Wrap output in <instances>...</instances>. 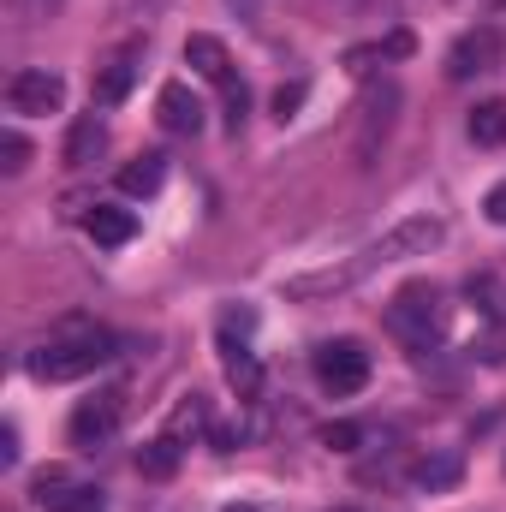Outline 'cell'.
<instances>
[{
    "mask_svg": "<svg viewBox=\"0 0 506 512\" xmlns=\"http://www.w3.org/2000/svg\"><path fill=\"white\" fill-rule=\"evenodd\" d=\"M441 239H447V221H435V215H411V221H399L393 233H381L376 245H364L352 262H334V268H316V274L286 280V298H292V304H310V298H340V292H352L358 280H370V274H376V268H387V262L429 256Z\"/></svg>",
    "mask_w": 506,
    "mask_h": 512,
    "instance_id": "6da1fadb",
    "label": "cell"
},
{
    "mask_svg": "<svg viewBox=\"0 0 506 512\" xmlns=\"http://www.w3.org/2000/svg\"><path fill=\"white\" fill-rule=\"evenodd\" d=\"M114 352H120V340L108 328H96V322H60L36 352H24V370L36 382H84L102 364H114Z\"/></svg>",
    "mask_w": 506,
    "mask_h": 512,
    "instance_id": "7a4b0ae2",
    "label": "cell"
},
{
    "mask_svg": "<svg viewBox=\"0 0 506 512\" xmlns=\"http://www.w3.org/2000/svg\"><path fill=\"white\" fill-rule=\"evenodd\" d=\"M387 328H393L411 352L441 346V340H447V298H441V286H429V280L399 286L393 304H387Z\"/></svg>",
    "mask_w": 506,
    "mask_h": 512,
    "instance_id": "3957f363",
    "label": "cell"
},
{
    "mask_svg": "<svg viewBox=\"0 0 506 512\" xmlns=\"http://www.w3.org/2000/svg\"><path fill=\"white\" fill-rule=\"evenodd\" d=\"M393 114H399V84L381 78V84H370V96H364V108H358V137H352L358 167H376L381 143H387V131H393Z\"/></svg>",
    "mask_w": 506,
    "mask_h": 512,
    "instance_id": "277c9868",
    "label": "cell"
},
{
    "mask_svg": "<svg viewBox=\"0 0 506 512\" xmlns=\"http://www.w3.org/2000/svg\"><path fill=\"white\" fill-rule=\"evenodd\" d=\"M6 108L24 114V120H42V114H60L66 108V78L48 72V66H24L6 78Z\"/></svg>",
    "mask_w": 506,
    "mask_h": 512,
    "instance_id": "5b68a950",
    "label": "cell"
},
{
    "mask_svg": "<svg viewBox=\"0 0 506 512\" xmlns=\"http://www.w3.org/2000/svg\"><path fill=\"white\" fill-rule=\"evenodd\" d=\"M120 417H126V393L120 387H102V393H90L78 411H72V447H84V453H96V447H108L114 435H120Z\"/></svg>",
    "mask_w": 506,
    "mask_h": 512,
    "instance_id": "8992f818",
    "label": "cell"
},
{
    "mask_svg": "<svg viewBox=\"0 0 506 512\" xmlns=\"http://www.w3.org/2000/svg\"><path fill=\"white\" fill-rule=\"evenodd\" d=\"M30 501H36L42 512H108V495H102L96 483H78V477H72V471H60V465L36 471Z\"/></svg>",
    "mask_w": 506,
    "mask_h": 512,
    "instance_id": "52a82bcc",
    "label": "cell"
},
{
    "mask_svg": "<svg viewBox=\"0 0 506 512\" xmlns=\"http://www.w3.org/2000/svg\"><path fill=\"white\" fill-rule=\"evenodd\" d=\"M310 364H316V382L328 387L334 399H346V393H358L370 382V352L358 340H328V346H316Z\"/></svg>",
    "mask_w": 506,
    "mask_h": 512,
    "instance_id": "ba28073f",
    "label": "cell"
},
{
    "mask_svg": "<svg viewBox=\"0 0 506 512\" xmlns=\"http://www.w3.org/2000/svg\"><path fill=\"white\" fill-rule=\"evenodd\" d=\"M501 30L495 24H477V30H465L453 48H447V78L453 84H471V78H483V72H495L501 66Z\"/></svg>",
    "mask_w": 506,
    "mask_h": 512,
    "instance_id": "9c48e42d",
    "label": "cell"
},
{
    "mask_svg": "<svg viewBox=\"0 0 506 512\" xmlns=\"http://www.w3.org/2000/svg\"><path fill=\"white\" fill-rule=\"evenodd\" d=\"M155 120H161V131H173V137H197V131H203V102H197V90H191L185 78L161 84V96H155Z\"/></svg>",
    "mask_w": 506,
    "mask_h": 512,
    "instance_id": "30bf717a",
    "label": "cell"
},
{
    "mask_svg": "<svg viewBox=\"0 0 506 512\" xmlns=\"http://www.w3.org/2000/svg\"><path fill=\"white\" fill-rule=\"evenodd\" d=\"M185 66H191L203 84H221V90L233 84V54H227V42H221V36H203V30H197V36H185Z\"/></svg>",
    "mask_w": 506,
    "mask_h": 512,
    "instance_id": "8fae6325",
    "label": "cell"
},
{
    "mask_svg": "<svg viewBox=\"0 0 506 512\" xmlns=\"http://www.w3.org/2000/svg\"><path fill=\"white\" fill-rule=\"evenodd\" d=\"M131 84H137V54H114L108 66H96V84H90V102L96 108H120L131 96Z\"/></svg>",
    "mask_w": 506,
    "mask_h": 512,
    "instance_id": "7c38bea8",
    "label": "cell"
},
{
    "mask_svg": "<svg viewBox=\"0 0 506 512\" xmlns=\"http://www.w3.org/2000/svg\"><path fill=\"white\" fill-rule=\"evenodd\" d=\"M102 149H108V120L90 108V114H78V120H72V131H66V149H60V155H66V167H90Z\"/></svg>",
    "mask_w": 506,
    "mask_h": 512,
    "instance_id": "4fadbf2b",
    "label": "cell"
},
{
    "mask_svg": "<svg viewBox=\"0 0 506 512\" xmlns=\"http://www.w3.org/2000/svg\"><path fill=\"white\" fill-rule=\"evenodd\" d=\"M221 370H227V382L239 387V399H256L262 393V364H256L251 346L233 340V334H221Z\"/></svg>",
    "mask_w": 506,
    "mask_h": 512,
    "instance_id": "5bb4252c",
    "label": "cell"
},
{
    "mask_svg": "<svg viewBox=\"0 0 506 512\" xmlns=\"http://www.w3.org/2000/svg\"><path fill=\"white\" fill-rule=\"evenodd\" d=\"M84 227H90V239H96L102 251H120V245L137 239V215H131V209H114V203H96Z\"/></svg>",
    "mask_w": 506,
    "mask_h": 512,
    "instance_id": "9a60e30c",
    "label": "cell"
},
{
    "mask_svg": "<svg viewBox=\"0 0 506 512\" xmlns=\"http://www.w3.org/2000/svg\"><path fill=\"white\" fill-rule=\"evenodd\" d=\"M161 435H173L179 447L185 441H197V435H215V423H209V405H203V393H185L173 411H167V429Z\"/></svg>",
    "mask_w": 506,
    "mask_h": 512,
    "instance_id": "2e32d148",
    "label": "cell"
},
{
    "mask_svg": "<svg viewBox=\"0 0 506 512\" xmlns=\"http://www.w3.org/2000/svg\"><path fill=\"white\" fill-rule=\"evenodd\" d=\"M459 477H465V459H459V453H423V459L411 465V483H417V489H429V495L453 489Z\"/></svg>",
    "mask_w": 506,
    "mask_h": 512,
    "instance_id": "e0dca14e",
    "label": "cell"
},
{
    "mask_svg": "<svg viewBox=\"0 0 506 512\" xmlns=\"http://www.w3.org/2000/svg\"><path fill=\"white\" fill-rule=\"evenodd\" d=\"M405 54H411V30H393V36H381V42L352 48V54H346V72L370 78V72H376V60H405Z\"/></svg>",
    "mask_w": 506,
    "mask_h": 512,
    "instance_id": "ac0fdd59",
    "label": "cell"
},
{
    "mask_svg": "<svg viewBox=\"0 0 506 512\" xmlns=\"http://www.w3.org/2000/svg\"><path fill=\"white\" fill-rule=\"evenodd\" d=\"M179 453H185V447H179L173 435H155V441L137 447V471H143L149 483H167V477L179 471Z\"/></svg>",
    "mask_w": 506,
    "mask_h": 512,
    "instance_id": "d6986e66",
    "label": "cell"
},
{
    "mask_svg": "<svg viewBox=\"0 0 506 512\" xmlns=\"http://www.w3.org/2000/svg\"><path fill=\"white\" fill-rule=\"evenodd\" d=\"M167 179V155H137L131 167H120V191L126 197H155Z\"/></svg>",
    "mask_w": 506,
    "mask_h": 512,
    "instance_id": "ffe728a7",
    "label": "cell"
},
{
    "mask_svg": "<svg viewBox=\"0 0 506 512\" xmlns=\"http://www.w3.org/2000/svg\"><path fill=\"white\" fill-rule=\"evenodd\" d=\"M471 143L477 149H506V102H477L471 108Z\"/></svg>",
    "mask_w": 506,
    "mask_h": 512,
    "instance_id": "44dd1931",
    "label": "cell"
},
{
    "mask_svg": "<svg viewBox=\"0 0 506 512\" xmlns=\"http://www.w3.org/2000/svg\"><path fill=\"white\" fill-rule=\"evenodd\" d=\"M304 96H310V84H304V78L280 84V90H274V120H292V114L304 108Z\"/></svg>",
    "mask_w": 506,
    "mask_h": 512,
    "instance_id": "7402d4cb",
    "label": "cell"
},
{
    "mask_svg": "<svg viewBox=\"0 0 506 512\" xmlns=\"http://www.w3.org/2000/svg\"><path fill=\"white\" fill-rule=\"evenodd\" d=\"M358 441H364V423H328L322 429V447H334V453H358Z\"/></svg>",
    "mask_w": 506,
    "mask_h": 512,
    "instance_id": "603a6c76",
    "label": "cell"
},
{
    "mask_svg": "<svg viewBox=\"0 0 506 512\" xmlns=\"http://www.w3.org/2000/svg\"><path fill=\"white\" fill-rule=\"evenodd\" d=\"M0 155H6V161H0L6 173H24V167H30V143H24L18 131H6V137H0Z\"/></svg>",
    "mask_w": 506,
    "mask_h": 512,
    "instance_id": "cb8c5ba5",
    "label": "cell"
},
{
    "mask_svg": "<svg viewBox=\"0 0 506 512\" xmlns=\"http://www.w3.org/2000/svg\"><path fill=\"white\" fill-rule=\"evenodd\" d=\"M245 108H251V96H245V84L233 78V84H227V131L245 126Z\"/></svg>",
    "mask_w": 506,
    "mask_h": 512,
    "instance_id": "d4e9b609",
    "label": "cell"
},
{
    "mask_svg": "<svg viewBox=\"0 0 506 512\" xmlns=\"http://www.w3.org/2000/svg\"><path fill=\"white\" fill-rule=\"evenodd\" d=\"M471 352H477V358H489V364H501V358H506V328H495L489 340H477Z\"/></svg>",
    "mask_w": 506,
    "mask_h": 512,
    "instance_id": "484cf974",
    "label": "cell"
},
{
    "mask_svg": "<svg viewBox=\"0 0 506 512\" xmlns=\"http://www.w3.org/2000/svg\"><path fill=\"white\" fill-rule=\"evenodd\" d=\"M483 215H489L495 227H506V179L495 185V191H489V197H483Z\"/></svg>",
    "mask_w": 506,
    "mask_h": 512,
    "instance_id": "4316f807",
    "label": "cell"
},
{
    "mask_svg": "<svg viewBox=\"0 0 506 512\" xmlns=\"http://www.w3.org/2000/svg\"><path fill=\"white\" fill-rule=\"evenodd\" d=\"M0 465H18V429L12 423L0 429Z\"/></svg>",
    "mask_w": 506,
    "mask_h": 512,
    "instance_id": "83f0119b",
    "label": "cell"
},
{
    "mask_svg": "<svg viewBox=\"0 0 506 512\" xmlns=\"http://www.w3.org/2000/svg\"><path fill=\"white\" fill-rule=\"evenodd\" d=\"M221 512H286V507H221Z\"/></svg>",
    "mask_w": 506,
    "mask_h": 512,
    "instance_id": "f1b7e54d",
    "label": "cell"
},
{
    "mask_svg": "<svg viewBox=\"0 0 506 512\" xmlns=\"http://www.w3.org/2000/svg\"><path fill=\"white\" fill-rule=\"evenodd\" d=\"M328 512H358V507H328Z\"/></svg>",
    "mask_w": 506,
    "mask_h": 512,
    "instance_id": "f546056e",
    "label": "cell"
}]
</instances>
